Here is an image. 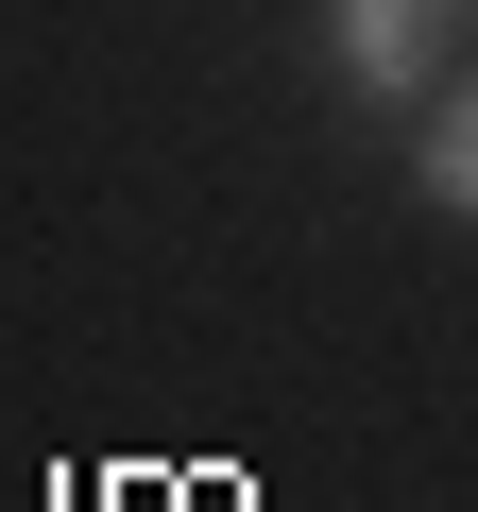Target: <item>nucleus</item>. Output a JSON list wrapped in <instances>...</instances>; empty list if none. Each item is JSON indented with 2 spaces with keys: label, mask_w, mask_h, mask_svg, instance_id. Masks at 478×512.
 I'll return each mask as SVG.
<instances>
[{
  "label": "nucleus",
  "mask_w": 478,
  "mask_h": 512,
  "mask_svg": "<svg viewBox=\"0 0 478 512\" xmlns=\"http://www.w3.org/2000/svg\"><path fill=\"white\" fill-rule=\"evenodd\" d=\"M444 35H478V0H325V69L359 103H444Z\"/></svg>",
  "instance_id": "1"
},
{
  "label": "nucleus",
  "mask_w": 478,
  "mask_h": 512,
  "mask_svg": "<svg viewBox=\"0 0 478 512\" xmlns=\"http://www.w3.org/2000/svg\"><path fill=\"white\" fill-rule=\"evenodd\" d=\"M410 188H427L444 222H478V69H444V103H427V154H410Z\"/></svg>",
  "instance_id": "2"
}]
</instances>
